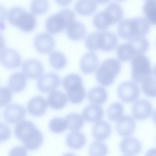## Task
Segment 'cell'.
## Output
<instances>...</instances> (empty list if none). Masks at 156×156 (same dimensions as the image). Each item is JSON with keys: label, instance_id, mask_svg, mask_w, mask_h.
Returning a JSON list of instances; mask_svg holds the SVG:
<instances>
[{"label": "cell", "instance_id": "5b68a950", "mask_svg": "<svg viewBox=\"0 0 156 156\" xmlns=\"http://www.w3.org/2000/svg\"><path fill=\"white\" fill-rule=\"evenodd\" d=\"M62 84L71 103L78 104L85 98L86 91L82 79L79 75L76 74H69L63 79Z\"/></svg>", "mask_w": 156, "mask_h": 156}, {"label": "cell", "instance_id": "d6a6232c", "mask_svg": "<svg viewBox=\"0 0 156 156\" xmlns=\"http://www.w3.org/2000/svg\"><path fill=\"white\" fill-rule=\"evenodd\" d=\"M141 89L147 96L156 97V79L151 77L145 79L142 83Z\"/></svg>", "mask_w": 156, "mask_h": 156}, {"label": "cell", "instance_id": "ab89813d", "mask_svg": "<svg viewBox=\"0 0 156 156\" xmlns=\"http://www.w3.org/2000/svg\"><path fill=\"white\" fill-rule=\"evenodd\" d=\"M1 141H4L8 140L10 136L11 131L9 128L6 124L1 123Z\"/></svg>", "mask_w": 156, "mask_h": 156}, {"label": "cell", "instance_id": "4fadbf2b", "mask_svg": "<svg viewBox=\"0 0 156 156\" xmlns=\"http://www.w3.org/2000/svg\"><path fill=\"white\" fill-rule=\"evenodd\" d=\"M153 112L152 105L146 99L138 100L133 103L132 106V115L137 120H144L149 118Z\"/></svg>", "mask_w": 156, "mask_h": 156}, {"label": "cell", "instance_id": "d4e9b609", "mask_svg": "<svg viewBox=\"0 0 156 156\" xmlns=\"http://www.w3.org/2000/svg\"><path fill=\"white\" fill-rule=\"evenodd\" d=\"M48 102L49 106L55 109H60L66 105L67 98L64 93L58 90L51 92L49 94Z\"/></svg>", "mask_w": 156, "mask_h": 156}, {"label": "cell", "instance_id": "f546056e", "mask_svg": "<svg viewBox=\"0 0 156 156\" xmlns=\"http://www.w3.org/2000/svg\"><path fill=\"white\" fill-rule=\"evenodd\" d=\"M67 125V129L71 131H78L83 126L84 121L82 116L79 114L72 113L66 117Z\"/></svg>", "mask_w": 156, "mask_h": 156}, {"label": "cell", "instance_id": "f35d334b", "mask_svg": "<svg viewBox=\"0 0 156 156\" xmlns=\"http://www.w3.org/2000/svg\"><path fill=\"white\" fill-rule=\"evenodd\" d=\"M26 148L22 146H16L12 149L10 151L9 156H27Z\"/></svg>", "mask_w": 156, "mask_h": 156}, {"label": "cell", "instance_id": "74e56055", "mask_svg": "<svg viewBox=\"0 0 156 156\" xmlns=\"http://www.w3.org/2000/svg\"><path fill=\"white\" fill-rule=\"evenodd\" d=\"M1 106L4 107L9 103L12 97L11 90L6 87H2L0 89Z\"/></svg>", "mask_w": 156, "mask_h": 156}, {"label": "cell", "instance_id": "4316f807", "mask_svg": "<svg viewBox=\"0 0 156 156\" xmlns=\"http://www.w3.org/2000/svg\"><path fill=\"white\" fill-rule=\"evenodd\" d=\"M97 7V1L80 0L77 1L74 6V9L79 14L89 16L92 14Z\"/></svg>", "mask_w": 156, "mask_h": 156}, {"label": "cell", "instance_id": "ac0fdd59", "mask_svg": "<svg viewBox=\"0 0 156 156\" xmlns=\"http://www.w3.org/2000/svg\"><path fill=\"white\" fill-rule=\"evenodd\" d=\"M136 123L134 119L129 115L123 116L116 123V129L118 133L122 137L129 136L134 132Z\"/></svg>", "mask_w": 156, "mask_h": 156}, {"label": "cell", "instance_id": "9a60e30c", "mask_svg": "<svg viewBox=\"0 0 156 156\" xmlns=\"http://www.w3.org/2000/svg\"><path fill=\"white\" fill-rule=\"evenodd\" d=\"M25 109L21 105L16 103L8 105L3 112L5 121L10 124H15L21 121L26 115Z\"/></svg>", "mask_w": 156, "mask_h": 156}, {"label": "cell", "instance_id": "2e32d148", "mask_svg": "<svg viewBox=\"0 0 156 156\" xmlns=\"http://www.w3.org/2000/svg\"><path fill=\"white\" fill-rule=\"evenodd\" d=\"M120 149L124 154L134 156L139 154L142 149L141 142L136 138L129 137L124 138L120 144Z\"/></svg>", "mask_w": 156, "mask_h": 156}, {"label": "cell", "instance_id": "52a82bcc", "mask_svg": "<svg viewBox=\"0 0 156 156\" xmlns=\"http://www.w3.org/2000/svg\"><path fill=\"white\" fill-rule=\"evenodd\" d=\"M131 77L135 82L140 83L151 77L152 70L148 58L143 54L137 55L131 59Z\"/></svg>", "mask_w": 156, "mask_h": 156}, {"label": "cell", "instance_id": "ee69618b", "mask_svg": "<svg viewBox=\"0 0 156 156\" xmlns=\"http://www.w3.org/2000/svg\"><path fill=\"white\" fill-rule=\"evenodd\" d=\"M153 72L154 76L156 77V65L154 66L153 68Z\"/></svg>", "mask_w": 156, "mask_h": 156}, {"label": "cell", "instance_id": "8d00e7d4", "mask_svg": "<svg viewBox=\"0 0 156 156\" xmlns=\"http://www.w3.org/2000/svg\"><path fill=\"white\" fill-rule=\"evenodd\" d=\"M49 6L47 0H33L30 3V9L32 13L40 15L45 12Z\"/></svg>", "mask_w": 156, "mask_h": 156}, {"label": "cell", "instance_id": "3957f363", "mask_svg": "<svg viewBox=\"0 0 156 156\" xmlns=\"http://www.w3.org/2000/svg\"><path fill=\"white\" fill-rule=\"evenodd\" d=\"M7 18L11 24L23 31H30L36 25V19L34 15L20 6L10 8L7 12Z\"/></svg>", "mask_w": 156, "mask_h": 156}, {"label": "cell", "instance_id": "5bb4252c", "mask_svg": "<svg viewBox=\"0 0 156 156\" xmlns=\"http://www.w3.org/2000/svg\"><path fill=\"white\" fill-rule=\"evenodd\" d=\"M35 48L41 53L46 54L51 51L53 49L55 42L53 37L45 32L37 34L34 40Z\"/></svg>", "mask_w": 156, "mask_h": 156}, {"label": "cell", "instance_id": "ffe728a7", "mask_svg": "<svg viewBox=\"0 0 156 156\" xmlns=\"http://www.w3.org/2000/svg\"><path fill=\"white\" fill-rule=\"evenodd\" d=\"M103 110L100 106L93 104L86 107L82 112L83 119L90 122H96L100 121L103 118Z\"/></svg>", "mask_w": 156, "mask_h": 156}, {"label": "cell", "instance_id": "7bdbcfd3", "mask_svg": "<svg viewBox=\"0 0 156 156\" xmlns=\"http://www.w3.org/2000/svg\"><path fill=\"white\" fill-rule=\"evenodd\" d=\"M62 156H76L75 154L71 153H67L64 154Z\"/></svg>", "mask_w": 156, "mask_h": 156}, {"label": "cell", "instance_id": "484cf974", "mask_svg": "<svg viewBox=\"0 0 156 156\" xmlns=\"http://www.w3.org/2000/svg\"><path fill=\"white\" fill-rule=\"evenodd\" d=\"M27 83L25 76L20 73H15L12 74L8 81L9 88L15 93H18L23 90L26 86Z\"/></svg>", "mask_w": 156, "mask_h": 156}, {"label": "cell", "instance_id": "f1b7e54d", "mask_svg": "<svg viewBox=\"0 0 156 156\" xmlns=\"http://www.w3.org/2000/svg\"><path fill=\"white\" fill-rule=\"evenodd\" d=\"M87 98L91 103L96 105H101L106 101L108 94L105 88L98 86L90 91L88 94Z\"/></svg>", "mask_w": 156, "mask_h": 156}, {"label": "cell", "instance_id": "4dcf8cb0", "mask_svg": "<svg viewBox=\"0 0 156 156\" xmlns=\"http://www.w3.org/2000/svg\"><path fill=\"white\" fill-rule=\"evenodd\" d=\"M49 61L51 66L55 69L60 70L66 65L67 60L65 56L58 51H53L49 55Z\"/></svg>", "mask_w": 156, "mask_h": 156}, {"label": "cell", "instance_id": "83f0119b", "mask_svg": "<svg viewBox=\"0 0 156 156\" xmlns=\"http://www.w3.org/2000/svg\"><path fill=\"white\" fill-rule=\"evenodd\" d=\"M116 55L119 60L122 62L128 61L136 55L133 45L129 41L118 46Z\"/></svg>", "mask_w": 156, "mask_h": 156}, {"label": "cell", "instance_id": "d590c367", "mask_svg": "<svg viewBox=\"0 0 156 156\" xmlns=\"http://www.w3.org/2000/svg\"><path fill=\"white\" fill-rule=\"evenodd\" d=\"M49 127L53 133H59L67 129V125L65 119L60 117H55L49 122Z\"/></svg>", "mask_w": 156, "mask_h": 156}, {"label": "cell", "instance_id": "7402d4cb", "mask_svg": "<svg viewBox=\"0 0 156 156\" xmlns=\"http://www.w3.org/2000/svg\"><path fill=\"white\" fill-rule=\"evenodd\" d=\"M66 30L68 37L74 41L83 38L86 34V28L84 25L82 23L76 20L69 25Z\"/></svg>", "mask_w": 156, "mask_h": 156}, {"label": "cell", "instance_id": "7c38bea8", "mask_svg": "<svg viewBox=\"0 0 156 156\" xmlns=\"http://www.w3.org/2000/svg\"><path fill=\"white\" fill-rule=\"evenodd\" d=\"M0 59L3 66L9 69L16 68L21 63V58L19 53L9 48H5L1 50Z\"/></svg>", "mask_w": 156, "mask_h": 156}, {"label": "cell", "instance_id": "ba28073f", "mask_svg": "<svg viewBox=\"0 0 156 156\" xmlns=\"http://www.w3.org/2000/svg\"><path fill=\"white\" fill-rule=\"evenodd\" d=\"M118 94L121 101L125 103H130L135 101L138 98L140 89L136 83L126 81L119 86Z\"/></svg>", "mask_w": 156, "mask_h": 156}, {"label": "cell", "instance_id": "1f68e13d", "mask_svg": "<svg viewBox=\"0 0 156 156\" xmlns=\"http://www.w3.org/2000/svg\"><path fill=\"white\" fill-rule=\"evenodd\" d=\"M146 19L150 23L156 24V0H147L143 6Z\"/></svg>", "mask_w": 156, "mask_h": 156}, {"label": "cell", "instance_id": "9c48e42d", "mask_svg": "<svg viewBox=\"0 0 156 156\" xmlns=\"http://www.w3.org/2000/svg\"><path fill=\"white\" fill-rule=\"evenodd\" d=\"M118 43L117 36L108 31H98L97 45L98 49L110 51L114 49Z\"/></svg>", "mask_w": 156, "mask_h": 156}, {"label": "cell", "instance_id": "8fae6325", "mask_svg": "<svg viewBox=\"0 0 156 156\" xmlns=\"http://www.w3.org/2000/svg\"><path fill=\"white\" fill-rule=\"evenodd\" d=\"M60 83V80L58 75L49 73L43 75L38 79L37 87L40 92L47 93L55 90Z\"/></svg>", "mask_w": 156, "mask_h": 156}, {"label": "cell", "instance_id": "30bf717a", "mask_svg": "<svg viewBox=\"0 0 156 156\" xmlns=\"http://www.w3.org/2000/svg\"><path fill=\"white\" fill-rule=\"evenodd\" d=\"M21 69L26 77L31 79H36L42 74L44 68L42 64L39 60L35 58H30L23 62Z\"/></svg>", "mask_w": 156, "mask_h": 156}, {"label": "cell", "instance_id": "603a6c76", "mask_svg": "<svg viewBox=\"0 0 156 156\" xmlns=\"http://www.w3.org/2000/svg\"><path fill=\"white\" fill-rule=\"evenodd\" d=\"M104 11L107 20L111 25L120 21L123 16V12L122 7L116 3H109Z\"/></svg>", "mask_w": 156, "mask_h": 156}, {"label": "cell", "instance_id": "cb8c5ba5", "mask_svg": "<svg viewBox=\"0 0 156 156\" xmlns=\"http://www.w3.org/2000/svg\"><path fill=\"white\" fill-rule=\"evenodd\" d=\"M86 138L84 134L78 131H73L69 133L66 138V142L70 148L80 149L85 145Z\"/></svg>", "mask_w": 156, "mask_h": 156}, {"label": "cell", "instance_id": "836d02e7", "mask_svg": "<svg viewBox=\"0 0 156 156\" xmlns=\"http://www.w3.org/2000/svg\"><path fill=\"white\" fill-rule=\"evenodd\" d=\"M123 107L119 102L113 103L109 107L107 110L108 117L112 121L117 122L123 116Z\"/></svg>", "mask_w": 156, "mask_h": 156}, {"label": "cell", "instance_id": "7a4b0ae2", "mask_svg": "<svg viewBox=\"0 0 156 156\" xmlns=\"http://www.w3.org/2000/svg\"><path fill=\"white\" fill-rule=\"evenodd\" d=\"M150 28L149 22L142 16L123 19L119 23L117 32L122 38L129 40L136 37L143 36Z\"/></svg>", "mask_w": 156, "mask_h": 156}, {"label": "cell", "instance_id": "b9f144b4", "mask_svg": "<svg viewBox=\"0 0 156 156\" xmlns=\"http://www.w3.org/2000/svg\"><path fill=\"white\" fill-rule=\"evenodd\" d=\"M152 118L153 120L154 123L156 125V110L153 113Z\"/></svg>", "mask_w": 156, "mask_h": 156}, {"label": "cell", "instance_id": "d6986e66", "mask_svg": "<svg viewBox=\"0 0 156 156\" xmlns=\"http://www.w3.org/2000/svg\"><path fill=\"white\" fill-rule=\"evenodd\" d=\"M98 64V59L96 54L88 52L82 57L80 61L81 70L84 73H92L96 69Z\"/></svg>", "mask_w": 156, "mask_h": 156}, {"label": "cell", "instance_id": "e575fe53", "mask_svg": "<svg viewBox=\"0 0 156 156\" xmlns=\"http://www.w3.org/2000/svg\"><path fill=\"white\" fill-rule=\"evenodd\" d=\"M108 151V147L105 143L96 141L90 146L89 153L90 156H106Z\"/></svg>", "mask_w": 156, "mask_h": 156}, {"label": "cell", "instance_id": "6da1fadb", "mask_svg": "<svg viewBox=\"0 0 156 156\" xmlns=\"http://www.w3.org/2000/svg\"><path fill=\"white\" fill-rule=\"evenodd\" d=\"M14 133L28 150H37L43 143L42 133L32 122L29 121L22 120L18 122L15 126Z\"/></svg>", "mask_w": 156, "mask_h": 156}, {"label": "cell", "instance_id": "8992f818", "mask_svg": "<svg viewBox=\"0 0 156 156\" xmlns=\"http://www.w3.org/2000/svg\"><path fill=\"white\" fill-rule=\"evenodd\" d=\"M121 67L120 62L115 58H110L104 60L96 71L97 81L102 86L110 85L120 73Z\"/></svg>", "mask_w": 156, "mask_h": 156}, {"label": "cell", "instance_id": "60d3db41", "mask_svg": "<svg viewBox=\"0 0 156 156\" xmlns=\"http://www.w3.org/2000/svg\"><path fill=\"white\" fill-rule=\"evenodd\" d=\"M145 156H156V148H152L148 150Z\"/></svg>", "mask_w": 156, "mask_h": 156}, {"label": "cell", "instance_id": "277c9868", "mask_svg": "<svg viewBox=\"0 0 156 156\" xmlns=\"http://www.w3.org/2000/svg\"><path fill=\"white\" fill-rule=\"evenodd\" d=\"M75 20L74 12L68 9H63L50 16L46 19L45 27L50 33H59L66 29L71 23Z\"/></svg>", "mask_w": 156, "mask_h": 156}, {"label": "cell", "instance_id": "44dd1931", "mask_svg": "<svg viewBox=\"0 0 156 156\" xmlns=\"http://www.w3.org/2000/svg\"><path fill=\"white\" fill-rule=\"evenodd\" d=\"M112 128L110 124L105 121H100L93 126V136L95 139L99 141L106 139L110 135Z\"/></svg>", "mask_w": 156, "mask_h": 156}, {"label": "cell", "instance_id": "e0dca14e", "mask_svg": "<svg viewBox=\"0 0 156 156\" xmlns=\"http://www.w3.org/2000/svg\"><path fill=\"white\" fill-rule=\"evenodd\" d=\"M48 108L47 101L41 96H37L32 98L28 102L27 110L30 115L36 117L43 116Z\"/></svg>", "mask_w": 156, "mask_h": 156}]
</instances>
